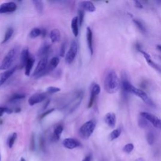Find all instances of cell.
<instances>
[{
	"label": "cell",
	"instance_id": "6da1fadb",
	"mask_svg": "<svg viewBox=\"0 0 161 161\" xmlns=\"http://www.w3.org/2000/svg\"><path fill=\"white\" fill-rule=\"evenodd\" d=\"M104 87L105 91L109 94H114L119 90L120 80L114 70H110L107 74L104 80Z\"/></svg>",
	"mask_w": 161,
	"mask_h": 161
},
{
	"label": "cell",
	"instance_id": "7a4b0ae2",
	"mask_svg": "<svg viewBox=\"0 0 161 161\" xmlns=\"http://www.w3.org/2000/svg\"><path fill=\"white\" fill-rule=\"evenodd\" d=\"M96 128V123L93 120H89L84 123L80 127L79 130V133L80 137L83 139H89L92 133L94 132Z\"/></svg>",
	"mask_w": 161,
	"mask_h": 161
},
{
	"label": "cell",
	"instance_id": "3957f363",
	"mask_svg": "<svg viewBox=\"0 0 161 161\" xmlns=\"http://www.w3.org/2000/svg\"><path fill=\"white\" fill-rule=\"evenodd\" d=\"M17 52L18 49L16 47H13L11 49L8 54L6 55L1 64H0V70L5 71L9 69L16 59Z\"/></svg>",
	"mask_w": 161,
	"mask_h": 161
},
{
	"label": "cell",
	"instance_id": "277c9868",
	"mask_svg": "<svg viewBox=\"0 0 161 161\" xmlns=\"http://www.w3.org/2000/svg\"><path fill=\"white\" fill-rule=\"evenodd\" d=\"M48 63V62L47 56L42 58L39 60V63L37 64L36 69L34 71L32 76L36 79L39 78L43 76H45V71L47 68Z\"/></svg>",
	"mask_w": 161,
	"mask_h": 161
},
{
	"label": "cell",
	"instance_id": "5b68a950",
	"mask_svg": "<svg viewBox=\"0 0 161 161\" xmlns=\"http://www.w3.org/2000/svg\"><path fill=\"white\" fill-rule=\"evenodd\" d=\"M130 92L142 99V101L146 104H147L148 105H149V106L151 107L154 106V104L153 101L151 100V99L148 97V96L144 91H142V89H139L137 88H135L132 84L130 87Z\"/></svg>",
	"mask_w": 161,
	"mask_h": 161
},
{
	"label": "cell",
	"instance_id": "8992f818",
	"mask_svg": "<svg viewBox=\"0 0 161 161\" xmlns=\"http://www.w3.org/2000/svg\"><path fill=\"white\" fill-rule=\"evenodd\" d=\"M78 52V44L76 40H73L71 42L70 48L66 55L65 60L66 63L71 64L75 59Z\"/></svg>",
	"mask_w": 161,
	"mask_h": 161
},
{
	"label": "cell",
	"instance_id": "52a82bcc",
	"mask_svg": "<svg viewBox=\"0 0 161 161\" xmlns=\"http://www.w3.org/2000/svg\"><path fill=\"white\" fill-rule=\"evenodd\" d=\"M140 116L144 118V119H145L148 122H151L153 126L156 128L159 129L161 128L160 120L156 115H154L151 113L142 111V112L140 113Z\"/></svg>",
	"mask_w": 161,
	"mask_h": 161
},
{
	"label": "cell",
	"instance_id": "ba28073f",
	"mask_svg": "<svg viewBox=\"0 0 161 161\" xmlns=\"http://www.w3.org/2000/svg\"><path fill=\"white\" fill-rule=\"evenodd\" d=\"M47 97V92H37L30 96L28 99V104L30 106H34V105L40 103L44 101Z\"/></svg>",
	"mask_w": 161,
	"mask_h": 161
},
{
	"label": "cell",
	"instance_id": "9c48e42d",
	"mask_svg": "<svg viewBox=\"0 0 161 161\" xmlns=\"http://www.w3.org/2000/svg\"><path fill=\"white\" fill-rule=\"evenodd\" d=\"M17 9V5L15 2H7L0 5V14L13 13Z\"/></svg>",
	"mask_w": 161,
	"mask_h": 161
},
{
	"label": "cell",
	"instance_id": "30bf717a",
	"mask_svg": "<svg viewBox=\"0 0 161 161\" xmlns=\"http://www.w3.org/2000/svg\"><path fill=\"white\" fill-rule=\"evenodd\" d=\"M136 47H137V51H139L140 53L142 54V55H144V57L145 58V59L147 61V63H148V64L150 66H151L152 67H153L154 69H155L156 70L158 71L159 72H160V67L159 66L154 63V62L152 60V59L151 58V56H150V55L148 54L147 52L144 51L143 50H142V49L141 48V46L139 45V44H137V45H136Z\"/></svg>",
	"mask_w": 161,
	"mask_h": 161
},
{
	"label": "cell",
	"instance_id": "8fae6325",
	"mask_svg": "<svg viewBox=\"0 0 161 161\" xmlns=\"http://www.w3.org/2000/svg\"><path fill=\"white\" fill-rule=\"evenodd\" d=\"M63 145L67 149L71 150L79 147L80 145V143L76 139L72 138H67L63 140Z\"/></svg>",
	"mask_w": 161,
	"mask_h": 161
},
{
	"label": "cell",
	"instance_id": "7c38bea8",
	"mask_svg": "<svg viewBox=\"0 0 161 161\" xmlns=\"http://www.w3.org/2000/svg\"><path fill=\"white\" fill-rule=\"evenodd\" d=\"M17 67H13L10 69H8L0 74V86H1L7 80L15 73Z\"/></svg>",
	"mask_w": 161,
	"mask_h": 161
},
{
	"label": "cell",
	"instance_id": "4fadbf2b",
	"mask_svg": "<svg viewBox=\"0 0 161 161\" xmlns=\"http://www.w3.org/2000/svg\"><path fill=\"white\" fill-rule=\"evenodd\" d=\"M79 6L80 8V10L84 11H88L90 13H92L96 11V7L91 1H82L79 3Z\"/></svg>",
	"mask_w": 161,
	"mask_h": 161
},
{
	"label": "cell",
	"instance_id": "5bb4252c",
	"mask_svg": "<svg viewBox=\"0 0 161 161\" xmlns=\"http://www.w3.org/2000/svg\"><path fill=\"white\" fill-rule=\"evenodd\" d=\"M59 62H60V59L59 57H52L51 59L50 62L48 63L47 68L45 71V75L53 71L54 69H55V68H56L57 67V66L59 65Z\"/></svg>",
	"mask_w": 161,
	"mask_h": 161
},
{
	"label": "cell",
	"instance_id": "9a60e30c",
	"mask_svg": "<svg viewBox=\"0 0 161 161\" xmlns=\"http://www.w3.org/2000/svg\"><path fill=\"white\" fill-rule=\"evenodd\" d=\"M30 57L29 50L28 47H25L20 54V69H23V68L25 66L27 60Z\"/></svg>",
	"mask_w": 161,
	"mask_h": 161
},
{
	"label": "cell",
	"instance_id": "2e32d148",
	"mask_svg": "<svg viewBox=\"0 0 161 161\" xmlns=\"http://www.w3.org/2000/svg\"><path fill=\"white\" fill-rule=\"evenodd\" d=\"M104 121L109 127L114 128L116 124L115 114L112 112L108 113L104 116Z\"/></svg>",
	"mask_w": 161,
	"mask_h": 161
},
{
	"label": "cell",
	"instance_id": "e0dca14e",
	"mask_svg": "<svg viewBox=\"0 0 161 161\" xmlns=\"http://www.w3.org/2000/svg\"><path fill=\"white\" fill-rule=\"evenodd\" d=\"M86 39H87L88 46L89 50V52L92 55L93 54V46H92V32L89 27L86 28Z\"/></svg>",
	"mask_w": 161,
	"mask_h": 161
},
{
	"label": "cell",
	"instance_id": "ac0fdd59",
	"mask_svg": "<svg viewBox=\"0 0 161 161\" xmlns=\"http://www.w3.org/2000/svg\"><path fill=\"white\" fill-rule=\"evenodd\" d=\"M131 86L132 84L129 82L127 76H123L121 80V89L125 95H127L128 93H130V89Z\"/></svg>",
	"mask_w": 161,
	"mask_h": 161
},
{
	"label": "cell",
	"instance_id": "d6986e66",
	"mask_svg": "<svg viewBox=\"0 0 161 161\" xmlns=\"http://www.w3.org/2000/svg\"><path fill=\"white\" fill-rule=\"evenodd\" d=\"M51 49V45L48 44V43H45V44H43L39 48L37 54H38L39 57H47V55L49 52H50Z\"/></svg>",
	"mask_w": 161,
	"mask_h": 161
},
{
	"label": "cell",
	"instance_id": "ffe728a7",
	"mask_svg": "<svg viewBox=\"0 0 161 161\" xmlns=\"http://www.w3.org/2000/svg\"><path fill=\"white\" fill-rule=\"evenodd\" d=\"M35 59L32 57H30L29 59L27 60L25 66V74L27 76H29L30 75V72L35 64Z\"/></svg>",
	"mask_w": 161,
	"mask_h": 161
},
{
	"label": "cell",
	"instance_id": "44dd1931",
	"mask_svg": "<svg viewBox=\"0 0 161 161\" xmlns=\"http://www.w3.org/2000/svg\"><path fill=\"white\" fill-rule=\"evenodd\" d=\"M64 130V127L63 125H58L55 128L53 135H52V139L54 141H58L60 139L62 133Z\"/></svg>",
	"mask_w": 161,
	"mask_h": 161
},
{
	"label": "cell",
	"instance_id": "7402d4cb",
	"mask_svg": "<svg viewBox=\"0 0 161 161\" xmlns=\"http://www.w3.org/2000/svg\"><path fill=\"white\" fill-rule=\"evenodd\" d=\"M50 38H51V42L54 43V44L59 42L60 39V33L59 29L54 28L51 30V34H50Z\"/></svg>",
	"mask_w": 161,
	"mask_h": 161
},
{
	"label": "cell",
	"instance_id": "603a6c76",
	"mask_svg": "<svg viewBox=\"0 0 161 161\" xmlns=\"http://www.w3.org/2000/svg\"><path fill=\"white\" fill-rule=\"evenodd\" d=\"M72 32L75 37H78L79 34V23L78 16H74L71 22Z\"/></svg>",
	"mask_w": 161,
	"mask_h": 161
},
{
	"label": "cell",
	"instance_id": "cb8c5ba5",
	"mask_svg": "<svg viewBox=\"0 0 161 161\" xmlns=\"http://www.w3.org/2000/svg\"><path fill=\"white\" fill-rule=\"evenodd\" d=\"M32 3L34 5L35 8L37 13L40 15H42L44 12V4L42 1H38V0H35L32 1Z\"/></svg>",
	"mask_w": 161,
	"mask_h": 161
},
{
	"label": "cell",
	"instance_id": "d4e9b609",
	"mask_svg": "<svg viewBox=\"0 0 161 161\" xmlns=\"http://www.w3.org/2000/svg\"><path fill=\"white\" fill-rule=\"evenodd\" d=\"M13 32H14V30L13 28H12L11 27L8 28L7 30V31H6V33L4 35V38L3 39V40L2 41L1 44H5L6 42H7L11 39V37L13 34Z\"/></svg>",
	"mask_w": 161,
	"mask_h": 161
},
{
	"label": "cell",
	"instance_id": "484cf974",
	"mask_svg": "<svg viewBox=\"0 0 161 161\" xmlns=\"http://www.w3.org/2000/svg\"><path fill=\"white\" fill-rule=\"evenodd\" d=\"M133 23H134V24L135 25L137 26L138 29L140 31V32H142V34H147V30H146L145 26L144 25V24L142 23L140 20H137V19H133Z\"/></svg>",
	"mask_w": 161,
	"mask_h": 161
},
{
	"label": "cell",
	"instance_id": "4316f807",
	"mask_svg": "<svg viewBox=\"0 0 161 161\" xmlns=\"http://www.w3.org/2000/svg\"><path fill=\"white\" fill-rule=\"evenodd\" d=\"M25 97H26V96H25V95H24V94H22V93H15L10 97L9 101L10 102L16 101H18V100H23V99H24Z\"/></svg>",
	"mask_w": 161,
	"mask_h": 161
},
{
	"label": "cell",
	"instance_id": "83f0119b",
	"mask_svg": "<svg viewBox=\"0 0 161 161\" xmlns=\"http://www.w3.org/2000/svg\"><path fill=\"white\" fill-rule=\"evenodd\" d=\"M16 139H17V133H12L10 136L9 138L8 139V140H7V144H8V146L10 148H11L12 147H13Z\"/></svg>",
	"mask_w": 161,
	"mask_h": 161
},
{
	"label": "cell",
	"instance_id": "f1b7e54d",
	"mask_svg": "<svg viewBox=\"0 0 161 161\" xmlns=\"http://www.w3.org/2000/svg\"><path fill=\"white\" fill-rule=\"evenodd\" d=\"M41 35V29L39 28H34L30 31L29 36L31 39H35Z\"/></svg>",
	"mask_w": 161,
	"mask_h": 161
},
{
	"label": "cell",
	"instance_id": "f546056e",
	"mask_svg": "<svg viewBox=\"0 0 161 161\" xmlns=\"http://www.w3.org/2000/svg\"><path fill=\"white\" fill-rule=\"evenodd\" d=\"M121 130L120 128H117L114 130L112 132H111L110 135V139L111 140H114L116 139L119 138L120 137V135L121 134Z\"/></svg>",
	"mask_w": 161,
	"mask_h": 161
},
{
	"label": "cell",
	"instance_id": "4dcf8cb0",
	"mask_svg": "<svg viewBox=\"0 0 161 161\" xmlns=\"http://www.w3.org/2000/svg\"><path fill=\"white\" fill-rule=\"evenodd\" d=\"M146 139L148 142V144L150 145L154 144L155 142V135L152 131H149L146 135Z\"/></svg>",
	"mask_w": 161,
	"mask_h": 161
},
{
	"label": "cell",
	"instance_id": "1f68e13d",
	"mask_svg": "<svg viewBox=\"0 0 161 161\" xmlns=\"http://www.w3.org/2000/svg\"><path fill=\"white\" fill-rule=\"evenodd\" d=\"M84 11L82 10L79 9L78 10V23H79V25L80 27L82 26V25L84 22Z\"/></svg>",
	"mask_w": 161,
	"mask_h": 161
},
{
	"label": "cell",
	"instance_id": "d6a6232c",
	"mask_svg": "<svg viewBox=\"0 0 161 161\" xmlns=\"http://www.w3.org/2000/svg\"><path fill=\"white\" fill-rule=\"evenodd\" d=\"M134 148V145L133 144H128L127 145H125L123 148V151L127 153V154H130L131 153Z\"/></svg>",
	"mask_w": 161,
	"mask_h": 161
},
{
	"label": "cell",
	"instance_id": "836d02e7",
	"mask_svg": "<svg viewBox=\"0 0 161 161\" xmlns=\"http://www.w3.org/2000/svg\"><path fill=\"white\" fill-rule=\"evenodd\" d=\"M139 125L142 128H145L149 125V123H148V121L147 120H146L144 118L141 117V119L139 120Z\"/></svg>",
	"mask_w": 161,
	"mask_h": 161
},
{
	"label": "cell",
	"instance_id": "e575fe53",
	"mask_svg": "<svg viewBox=\"0 0 161 161\" xmlns=\"http://www.w3.org/2000/svg\"><path fill=\"white\" fill-rule=\"evenodd\" d=\"M100 91H101V89H100V85L95 84H94L93 86H92L91 92H92V93H93L96 96L100 93Z\"/></svg>",
	"mask_w": 161,
	"mask_h": 161
},
{
	"label": "cell",
	"instance_id": "d590c367",
	"mask_svg": "<svg viewBox=\"0 0 161 161\" xmlns=\"http://www.w3.org/2000/svg\"><path fill=\"white\" fill-rule=\"evenodd\" d=\"M8 113V114H11L13 113V110L11 109L8 108V107H0V117L2 116L3 115L4 113Z\"/></svg>",
	"mask_w": 161,
	"mask_h": 161
},
{
	"label": "cell",
	"instance_id": "8d00e7d4",
	"mask_svg": "<svg viewBox=\"0 0 161 161\" xmlns=\"http://www.w3.org/2000/svg\"><path fill=\"white\" fill-rule=\"evenodd\" d=\"M60 89L57 87H54V86H50L47 88V93L48 94H54L56 92H60Z\"/></svg>",
	"mask_w": 161,
	"mask_h": 161
},
{
	"label": "cell",
	"instance_id": "74e56055",
	"mask_svg": "<svg viewBox=\"0 0 161 161\" xmlns=\"http://www.w3.org/2000/svg\"><path fill=\"white\" fill-rule=\"evenodd\" d=\"M66 43L64 42L63 44H62L60 48V52L59 55L62 57H64L66 54Z\"/></svg>",
	"mask_w": 161,
	"mask_h": 161
},
{
	"label": "cell",
	"instance_id": "f35d334b",
	"mask_svg": "<svg viewBox=\"0 0 161 161\" xmlns=\"http://www.w3.org/2000/svg\"><path fill=\"white\" fill-rule=\"evenodd\" d=\"M95 98H96V96L93 93H92V92H91L90 98H89L88 106V108H91L92 107V104H93V103L95 102Z\"/></svg>",
	"mask_w": 161,
	"mask_h": 161
},
{
	"label": "cell",
	"instance_id": "ab89813d",
	"mask_svg": "<svg viewBox=\"0 0 161 161\" xmlns=\"http://www.w3.org/2000/svg\"><path fill=\"white\" fill-rule=\"evenodd\" d=\"M54 110H55L54 108H52V109H51V110H48L45 111L43 113L40 115V120H42L43 119H44V118L46 117L47 115H48L49 114H51V113H52Z\"/></svg>",
	"mask_w": 161,
	"mask_h": 161
},
{
	"label": "cell",
	"instance_id": "60d3db41",
	"mask_svg": "<svg viewBox=\"0 0 161 161\" xmlns=\"http://www.w3.org/2000/svg\"><path fill=\"white\" fill-rule=\"evenodd\" d=\"M133 3H134V4H135V7L136 8H139V9H142V8H143V5L142 4V3L140 1H134Z\"/></svg>",
	"mask_w": 161,
	"mask_h": 161
},
{
	"label": "cell",
	"instance_id": "b9f144b4",
	"mask_svg": "<svg viewBox=\"0 0 161 161\" xmlns=\"http://www.w3.org/2000/svg\"><path fill=\"white\" fill-rule=\"evenodd\" d=\"M35 146V139H34V136L32 135V139H31V148L34 149Z\"/></svg>",
	"mask_w": 161,
	"mask_h": 161
},
{
	"label": "cell",
	"instance_id": "7bdbcfd3",
	"mask_svg": "<svg viewBox=\"0 0 161 161\" xmlns=\"http://www.w3.org/2000/svg\"><path fill=\"white\" fill-rule=\"evenodd\" d=\"M46 34H47V30L45 29L41 30V35L42 36L43 38H44V37H46Z\"/></svg>",
	"mask_w": 161,
	"mask_h": 161
},
{
	"label": "cell",
	"instance_id": "ee69618b",
	"mask_svg": "<svg viewBox=\"0 0 161 161\" xmlns=\"http://www.w3.org/2000/svg\"><path fill=\"white\" fill-rule=\"evenodd\" d=\"M91 157L90 155H88V156H86V157L83 160V161H91Z\"/></svg>",
	"mask_w": 161,
	"mask_h": 161
},
{
	"label": "cell",
	"instance_id": "f6af8a7d",
	"mask_svg": "<svg viewBox=\"0 0 161 161\" xmlns=\"http://www.w3.org/2000/svg\"><path fill=\"white\" fill-rule=\"evenodd\" d=\"M49 103H50V100H47V101L45 103V104H44V108H43V110H45L47 108V107L48 106V104H49Z\"/></svg>",
	"mask_w": 161,
	"mask_h": 161
},
{
	"label": "cell",
	"instance_id": "bcb514c9",
	"mask_svg": "<svg viewBox=\"0 0 161 161\" xmlns=\"http://www.w3.org/2000/svg\"><path fill=\"white\" fill-rule=\"evenodd\" d=\"M21 111V108L20 107H17L15 109V113H20Z\"/></svg>",
	"mask_w": 161,
	"mask_h": 161
},
{
	"label": "cell",
	"instance_id": "7dc6e473",
	"mask_svg": "<svg viewBox=\"0 0 161 161\" xmlns=\"http://www.w3.org/2000/svg\"><path fill=\"white\" fill-rule=\"evenodd\" d=\"M135 161H145V160L142 158H138L136 159Z\"/></svg>",
	"mask_w": 161,
	"mask_h": 161
},
{
	"label": "cell",
	"instance_id": "c3c4849f",
	"mask_svg": "<svg viewBox=\"0 0 161 161\" xmlns=\"http://www.w3.org/2000/svg\"><path fill=\"white\" fill-rule=\"evenodd\" d=\"M156 48L157 49V50L159 51H160V45H156Z\"/></svg>",
	"mask_w": 161,
	"mask_h": 161
},
{
	"label": "cell",
	"instance_id": "681fc988",
	"mask_svg": "<svg viewBox=\"0 0 161 161\" xmlns=\"http://www.w3.org/2000/svg\"><path fill=\"white\" fill-rule=\"evenodd\" d=\"M20 161H26V160H25V159L24 158H23V157H22V158L21 159V160H20Z\"/></svg>",
	"mask_w": 161,
	"mask_h": 161
},
{
	"label": "cell",
	"instance_id": "f907efd6",
	"mask_svg": "<svg viewBox=\"0 0 161 161\" xmlns=\"http://www.w3.org/2000/svg\"><path fill=\"white\" fill-rule=\"evenodd\" d=\"M3 123V121H2V120H0V124H1V123Z\"/></svg>",
	"mask_w": 161,
	"mask_h": 161
},
{
	"label": "cell",
	"instance_id": "816d5d0a",
	"mask_svg": "<svg viewBox=\"0 0 161 161\" xmlns=\"http://www.w3.org/2000/svg\"><path fill=\"white\" fill-rule=\"evenodd\" d=\"M0 161H1V155H0Z\"/></svg>",
	"mask_w": 161,
	"mask_h": 161
}]
</instances>
